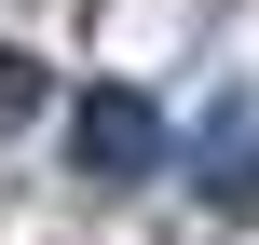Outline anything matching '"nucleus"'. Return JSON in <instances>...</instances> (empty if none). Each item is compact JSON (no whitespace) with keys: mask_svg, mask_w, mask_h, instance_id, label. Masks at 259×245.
Wrapping results in <instances>:
<instances>
[{"mask_svg":"<svg viewBox=\"0 0 259 245\" xmlns=\"http://www.w3.org/2000/svg\"><path fill=\"white\" fill-rule=\"evenodd\" d=\"M68 164H82L96 191L164 177V109H150L137 82H82V95H68Z\"/></svg>","mask_w":259,"mask_h":245,"instance_id":"f257e3e1","label":"nucleus"},{"mask_svg":"<svg viewBox=\"0 0 259 245\" xmlns=\"http://www.w3.org/2000/svg\"><path fill=\"white\" fill-rule=\"evenodd\" d=\"M178 164H191V191H205V205H259V95H219V109L191 123V150H178Z\"/></svg>","mask_w":259,"mask_h":245,"instance_id":"f03ea898","label":"nucleus"},{"mask_svg":"<svg viewBox=\"0 0 259 245\" xmlns=\"http://www.w3.org/2000/svg\"><path fill=\"white\" fill-rule=\"evenodd\" d=\"M27 109H55V82H41V55L0 41V123H27Z\"/></svg>","mask_w":259,"mask_h":245,"instance_id":"7ed1b4c3","label":"nucleus"}]
</instances>
